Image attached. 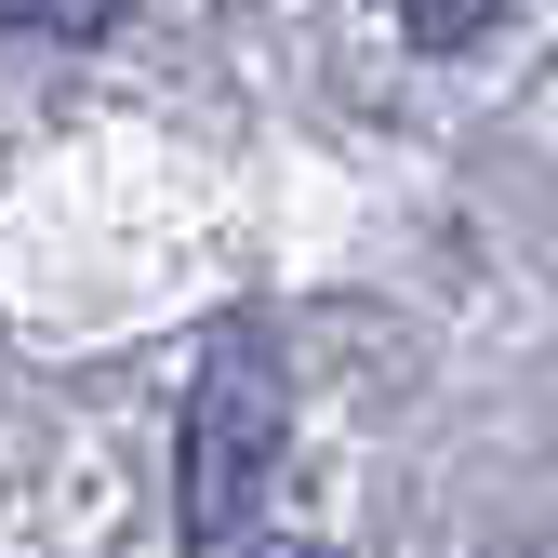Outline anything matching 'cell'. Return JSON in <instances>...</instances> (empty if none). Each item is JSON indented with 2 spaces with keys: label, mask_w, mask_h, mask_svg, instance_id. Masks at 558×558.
I'll list each match as a JSON object with an SVG mask.
<instances>
[{
  "label": "cell",
  "mask_w": 558,
  "mask_h": 558,
  "mask_svg": "<svg viewBox=\"0 0 558 558\" xmlns=\"http://www.w3.org/2000/svg\"><path fill=\"white\" fill-rule=\"evenodd\" d=\"M133 14V0H0V27H14V40H107Z\"/></svg>",
  "instance_id": "obj_2"
},
{
  "label": "cell",
  "mask_w": 558,
  "mask_h": 558,
  "mask_svg": "<svg viewBox=\"0 0 558 558\" xmlns=\"http://www.w3.org/2000/svg\"><path fill=\"white\" fill-rule=\"evenodd\" d=\"M279 426H293V373L253 319H214L199 345V386H186V439H173V519L199 558H240L253 506L279 493Z\"/></svg>",
  "instance_id": "obj_1"
},
{
  "label": "cell",
  "mask_w": 558,
  "mask_h": 558,
  "mask_svg": "<svg viewBox=\"0 0 558 558\" xmlns=\"http://www.w3.org/2000/svg\"><path fill=\"white\" fill-rule=\"evenodd\" d=\"M253 558H332V545H253Z\"/></svg>",
  "instance_id": "obj_4"
},
{
  "label": "cell",
  "mask_w": 558,
  "mask_h": 558,
  "mask_svg": "<svg viewBox=\"0 0 558 558\" xmlns=\"http://www.w3.org/2000/svg\"><path fill=\"white\" fill-rule=\"evenodd\" d=\"M506 0H399V27H412V53H465L478 27H493Z\"/></svg>",
  "instance_id": "obj_3"
}]
</instances>
